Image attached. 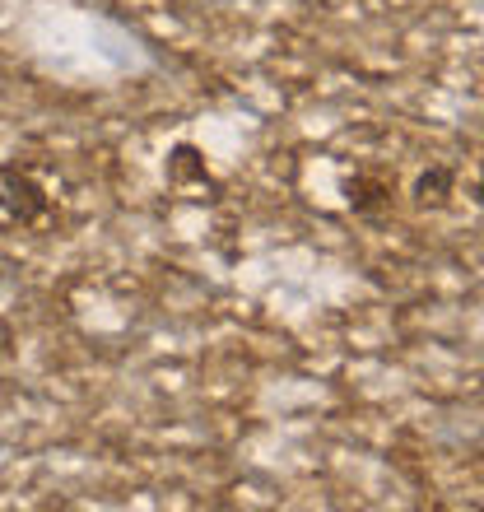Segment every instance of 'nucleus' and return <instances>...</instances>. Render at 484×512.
Instances as JSON below:
<instances>
[{
  "label": "nucleus",
  "mask_w": 484,
  "mask_h": 512,
  "mask_svg": "<svg viewBox=\"0 0 484 512\" xmlns=\"http://www.w3.org/2000/svg\"><path fill=\"white\" fill-rule=\"evenodd\" d=\"M0 187H5V210H10L19 224H33V219L47 215V191L33 182L28 173H0Z\"/></svg>",
  "instance_id": "1"
},
{
  "label": "nucleus",
  "mask_w": 484,
  "mask_h": 512,
  "mask_svg": "<svg viewBox=\"0 0 484 512\" xmlns=\"http://www.w3.org/2000/svg\"><path fill=\"white\" fill-rule=\"evenodd\" d=\"M163 173H168V182H173V187H191V182H196V187H205V182H210L205 154L196 145H187V140H182V145H173L168 163H163Z\"/></svg>",
  "instance_id": "2"
},
{
  "label": "nucleus",
  "mask_w": 484,
  "mask_h": 512,
  "mask_svg": "<svg viewBox=\"0 0 484 512\" xmlns=\"http://www.w3.org/2000/svg\"><path fill=\"white\" fill-rule=\"evenodd\" d=\"M345 201H350V210H359V215H373V210H382V205L391 201V187L368 173H359L345 182Z\"/></svg>",
  "instance_id": "3"
},
{
  "label": "nucleus",
  "mask_w": 484,
  "mask_h": 512,
  "mask_svg": "<svg viewBox=\"0 0 484 512\" xmlns=\"http://www.w3.org/2000/svg\"><path fill=\"white\" fill-rule=\"evenodd\" d=\"M447 196H452V168H429V173H419V182H415L419 205H443Z\"/></svg>",
  "instance_id": "4"
}]
</instances>
